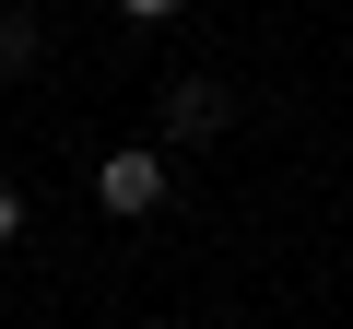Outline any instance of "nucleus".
Segmentation results:
<instances>
[{
	"mask_svg": "<svg viewBox=\"0 0 353 329\" xmlns=\"http://www.w3.org/2000/svg\"><path fill=\"white\" fill-rule=\"evenodd\" d=\"M224 118H236V94H224L212 71H201V83H165V141H212Z\"/></svg>",
	"mask_w": 353,
	"mask_h": 329,
	"instance_id": "obj_2",
	"label": "nucleus"
},
{
	"mask_svg": "<svg viewBox=\"0 0 353 329\" xmlns=\"http://www.w3.org/2000/svg\"><path fill=\"white\" fill-rule=\"evenodd\" d=\"M36 59V12H0V71H24Z\"/></svg>",
	"mask_w": 353,
	"mask_h": 329,
	"instance_id": "obj_3",
	"label": "nucleus"
},
{
	"mask_svg": "<svg viewBox=\"0 0 353 329\" xmlns=\"http://www.w3.org/2000/svg\"><path fill=\"white\" fill-rule=\"evenodd\" d=\"M12 235H24V189L0 177V247H12Z\"/></svg>",
	"mask_w": 353,
	"mask_h": 329,
	"instance_id": "obj_4",
	"label": "nucleus"
},
{
	"mask_svg": "<svg viewBox=\"0 0 353 329\" xmlns=\"http://www.w3.org/2000/svg\"><path fill=\"white\" fill-rule=\"evenodd\" d=\"M94 200H106L118 224L165 212V153H141V141H130V153H106V164H94Z\"/></svg>",
	"mask_w": 353,
	"mask_h": 329,
	"instance_id": "obj_1",
	"label": "nucleus"
}]
</instances>
